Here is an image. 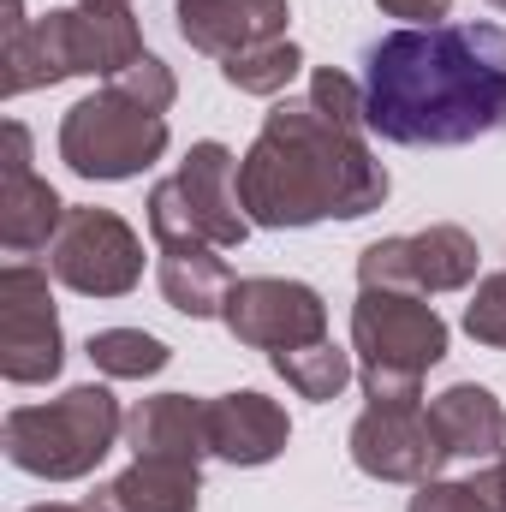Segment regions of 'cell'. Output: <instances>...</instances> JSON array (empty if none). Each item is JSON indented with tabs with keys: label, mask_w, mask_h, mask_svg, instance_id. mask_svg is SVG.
I'll return each mask as SVG.
<instances>
[{
	"label": "cell",
	"mask_w": 506,
	"mask_h": 512,
	"mask_svg": "<svg viewBox=\"0 0 506 512\" xmlns=\"http://www.w3.org/2000/svg\"><path fill=\"white\" fill-rule=\"evenodd\" d=\"M364 120L405 149H459L506 131L501 24H399L364 48Z\"/></svg>",
	"instance_id": "6da1fadb"
},
{
	"label": "cell",
	"mask_w": 506,
	"mask_h": 512,
	"mask_svg": "<svg viewBox=\"0 0 506 512\" xmlns=\"http://www.w3.org/2000/svg\"><path fill=\"white\" fill-rule=\"evenodd\" d=\"M393 179L364 126L322 114L310 96H286L262 114L256 143L239 155V197L251 227L298 233L322 221H364L387 203Z\"/></svg>",
	"instance_id": "7a4b0ae2"
},
{
	"label": "cell",
	"mask_w": 506,
	"mask_h": 512,
	"mask_svg": "<svg viewBox=\"0 0 506 512\" xmlns=\"http://www.w3.org/2000/svg\"><path fill=\"white\" fill-rule=\"evenodd\" d=\"M352 352L370 405H423V376L447 358V322L423 292L358 286Z\"/></svg>",
	"instance_id": "3957f363"
},
{
	"label": "cell",
	"mask_w": 506,
	"mask_h": 512,
	"mask_svg": "<svg viewBox=\"0 0 506 512\" xmlns=\"http://www.w3.org/2000/svg\"><path fill=\"white\" fill-rule=\"evenodd\" d=\"M126 435V411L102 382L66 387L48 405H12L0 423V447L24 477L78 483L90 477Z\"/></svg>",
	"instance_id": "277c9868"
},
{
	"label": "cell",
	"mask_w": 506,
	"mask_h": 512,
	"mask_svg": "<svg viewBox=\"0 0 506 512\" xmlns=\"http://www.w3.org/2000/svg\"><path fill=\"white\" fill-rule=\"evenodd\" d=\"M167 143H173L167 114L137 108L114 84H102L96 96L72 102L66 120H60V161L78 179H96V185H120V179L149 173L167 155Z\"/></svg>",
	"instance_id": "5b68a950"
},
{
	"label": "cell",
	"mask_w": 506,
	"mask_h": 512,
	"mask_svg": "<svg viewBox=\"0 0 506 512\" xmlns=\"http://www.w3.org/2000/svg\"><path fill=\"white\" fill-rule=\"evenodd\" d=\"M48 274L78 298H126L143 280V239L126 215L78 203L48 245Z\"/></svg>",
	"instance_id": "8992f818"
},
{
	"label": "cell",
	"mask_w": 506,
	"mask_h": 512,
	"mask_svg": "<svg viewBox=\"0 0 506 512\" xmlns=\"http://www.w3.org/2000/svg\"><path fill=\"white\" fill-rule=\"evenodd\" d=\"M48 268L36 262H6L0 268V376L12 387H42L66 364V334L60 310L48 292Z\"/></svg>",
	"instance_id": "52a82bcc"
},
{
	"label": "cell",
	"mask_w": 506,
	"mask_h": 512,
	"mask_svg": "<svg viewBox=\"0 0 506 512\" xmlns=\"http://www.w3.org/2000/svg\"><path fill=\"white\" fill-rule=\"evenodd\" d=\"M477 239L453 221H435L423 233H405V239H376L358 256V286H393V292H465L477 280Z\"/></svg>",
	"instance_id": "ba28073f"
},
{
	"label": "cell",
	"mask_w": 506,
	"mask_h": 512,
	"mask_svg": "<svg viewBox=\"0 0 506 512\" xmlns=\"http://www.w3.org/2000/svg\"><path fill=\"white\" fill-rule=\"evenodd\" d=\"M221 322L251 352H286V346L328 340V304H322V292L304 286V280H280V274L233 280V292L221 304Z\"/></svg>",
	"instance_id": "9c48e42d"
},
{
	"label": "cell",
	"mask_w": 506,
	"mask_h": 512,
	"mask_svg": "<svg viewBox=\"0 0 506 512\" xmlns=\"http://www.w3.org/2000/svg\"><path fill=\"white\" fill-rule=\"evenodd\" d=\"M346 447H352V465L376 483H429L447 465L429 405H364Z\"/></svg>",
	"instance_id": "30bf717a"
},
{
	"label": "cell",
	"mask_w": 506,
	"mask_h": 512,
	"mask_svg": "<svg viewBox=\"0 0 506 512\" xmlns=\"http://www.w3.org/2000/svg\"><path fill=\"white\" fill-rule=\"evenodd\" d=\"M173 179H179V191L191 203V221H197L203 245L239 251L251 239V215H245V197H239V155L227 143H215V137L191 143Z\"/></svg>",
	"instance_id": "8fae6325"
},
{
	"label": "cell",
	"mask_w": 506,
	"mask_h": 512,
	"mask_svg": "<svg viewBox=\"0 0 506 512\" xmlns=\"http://www.w3.org/2000/svg\"><path fill=\"white\" fill-rule=\"evenodd\" d=\"M203 429H209V459L239 465V471L274 465V459L286 453V441H292L286 411H280L268 393H256V387L203 399Z\"/></svg>",
	"instance_id": "7c38bea8"
},
{
	"label": "cell",
	"mask_w": 506,
	"mask_h": 512,
	"mask_svg": "<svg viewBox=\"0 0 506 512\" xmlns=\"http://www.w3.org/2000/svg\"><path fill=\"white\" fill-rule=\"evenodd\" d=\"M173 18H179V36H185L197 54L233 60V54L256 48V42L286 36L292 6H286V0H179Z\"/></svg>",
	"instance_id": "4fadbf2b"
},
{
	"label": "cell",
	"mask_w": 506,
	"mask_h": 512,
	"mask_svg": "<svg viewBox=\"0 0 506 512\" xmlns=\"http://www.w3.org/2000/svg\"><path fill=\"white\" fill-rule=\"evenodd\" d=\"M126 447L131 459H173V465H203L209 459V429H203V399L191 393H155L126 411Z\"/></svg>",
	"instance_id": "5bb4252c"
},
{
	"label": "cell",
	"mask_w": 506,
	"mask_h": 512,
	"mask_svg": "<svg viewBox=\"0 0 506 512\" xmlns=\"http://www.w3.org/2000/svg\"><path fill=\"white\" fill-rule=\"evenodd\" d=\"M78 78V42H72V6H54L18 30H6V96H30L48 84Z\"/></svg>",
	"instance_id": "9a60e30c"
},
{
	"label": "cell",
	"mask_w": 506,
	"mask_h": 512,
	"mask_svg": "<svg viewBox=\"0 0 506 512\" xmlns=\"http://www.w3.org/2000/svg\"><path fill=\"white\" fill-rule=\"evenodd\" d=\"M84 501H90V512H197V501H203V465L131 459L114 483H102Z\"/></svg>",
	"instance_id": "2e32d148"
},
{
	"label": "cell",
	"mask_w": 506,
	"mask_h": 512,
	"mask_svg": "<svg viewBox=\"0 0 506 512\" xmlns=\"http://www.w3.org/2000/svg\"><path fill=\"white\" fill-rule=\"evenodd\" d=\"M429 423H435L447 459L483 465V459H495L506 447V405L477 382H453L447 393H435L429 399Z\"/></svg>",
	"instance_id": "e0dca14e"
},
{
	"label": "cell",
	"mask_w": 506,
	"mask_h": 512,
	"mask_svg": "<svg viewBox=\"0 0 506 512\" xmlns=\"http://www.w3.org/2000/svg\"><path fill=\"white\" fill-rule=\"evenodd\" d=\"M155 280H161V298L191 316V322H209L221 316L227 292H233V268L215 245H155Z\"/></svg>",
	"instance_id": "ac0fdd59"
},
{
	"label": "cell",
	"mask_w": 506,
	"mask_h": 512,
	"mask_svg": "<svg viewBox=\"0 0 506 512\" xmlns=\"http://www.w3.org/2000/svg\"><path fill=\"white\" fill-rule=\"evenodd\" d=\"M66 209L72 203H60V191L48 179H36V167L30 173H6L0 179V245L12 256L48 251L60 221H66Z\"/></svg>",
	"instance_id": "d6986e66"
},
{
	"label": "cell",
	"mask_w": 506,
	"mask_h": 512,
	"mask_svg": "<svg viewBox=\"0 0 506 512\" xmlns=\"http://www.w3.org/2000/svg\"><path fill=\"white\" fill-rule=\"evenodd\" d=\"M72 42H78V78H120L131 60H143V30L131 6H72Z\"/></svg>",
	"instance_id": "ffe728a7"
},
{
	"label": "cell",
	"mask_w": 506,
	"mask_h": 512,
	"mask_svg": "<svg viewBox=\"0 0 506 512\" xmlns=\"http://www.w3.org/2000/svg\"><path fill=\"white\" fill-rule=\"evenodd\" d=\"M268 364H274V376L292 387L298 399H316V405L340 399L346 382L358 376V370H352V352H346V346H334V340H310V346L268 352Z\"/></svg>",
	"instance_id": "44dd1931"
},
{
	"label": "cell",
	"mask_w": 506,
	"mask_h": 512,
	"mask_svg": "<svg viewBox=\"0 0 506 512\" xmlns=\"http://www.w3.org/2000/svg\"><path fill=\"white\" fill-rule=\"evenodd\" d=\"M298 72H304V48H298L292 36L256 42L245 54L221 60V78H227V90H239V96H280Z\"/></svg>",
	"instance_id": "7402d4cb"
},
{
	"label": "cell",
	"mask_w": 506,
	"mask_h": 512,
	"mask_svg": "<svg viewBox=\"0 0 506 512\" xmlns=\"http://www.w3.org/2000/svg\"><path fill=\"white\" fill-rule=\"evenodd\" d=\"M84 352H90V364H96L102 376H114V382H143V376H161V370L173 364V352H167L155 334H143V328H96V334L84 340Z\"/></svg>",
	"instance_id": "603a6c76"
},
{
	"label": "cell",
	"mask_w": 506,
	"mask_h": 512,
	"mask_svg": "<svg viewBox=\"0 0 506 512\" xmlns=\"http://www.w3.org/2000/svg\"><path fill=\"white\" fill-rule=\"evenodd\" d=\"M405 512H506V507L495 495V483H489V471H477V477H459V483H441V477L417 483Z\"/></svg>",
	"instance_id": "cb8c5ba5"
},
{
	"label": "cell",
	"mask_w": 506,
	"mask_h": 512,
	"mask_svg": "<svg viewBox=\"0 0 506 512\" xmlns=\"http://www.w3.org/2000/svg\"><path fill=\"white\" fill-rule=\"evenodd\" d=\"M120 96H131L137 108H149V114H167L173 102H179V78H173V66L167 60H155V54H143V60H131L120 78H108Z\"/></svg>",
	"instance_id": "d4e9b609"
},
{
	"label": "cell",
	"mask_w": 506,
	"mask_h": 512,
	"mask_svg": "<svg viewBox=\"0 0 506 512\" xmlns=\"http://www.w3.org/2000/svg\"><path fill=\"white\" fill-rule=\"evenodd\" d=\"M465 334H471L477 346L506 352V268L477 280V292H471V304H465Z\"/></svg>",
	"instance_id": "484cf974"
},
{
	"label": "cell",
	"mask_w": 506,
	"mask_h": 512,
	"mask_svg": "<svg viewBox=\"0 0 506 512\" xmlns=\"http://www.w3.org/2000/svg\"><path fill=\"white\" fill-rule=\"evenodd\" d=\"M304 96H310L322 114H334V120H346V126L370 131V120H364V84H358V78H346V72H334V66H316Z\"/></svg>",
	"instance_id": "4316f807"
},
{
	"label": "cell",
	"mask_w": 506,
	"mask_h": 512,
	"mask_svg": "<svg viewBox=\"0 0 506 512\" xmlns=\"http://www.w3.org/2000/svg\"><path fill=\"white\" fill-rule=\"evenodd\" d=\"M376 6L399 24H447V12H453V0H376Z\"/></svg>",
	"instance_id": "83f0119b"
},
{
	"label": "cell",
	"mask_w": 506,
	"mask_h": 512,
	"mask_svg": "<svg viewBox=\"0 0 506 512\" xmlns=\"http://www.w3.org/2000/svg\"><path fill=\"white\" fill-rule=\"evenodd\" d=\"M489 483H495V495H501V507H506V447L495 453V465H489Z\"/></svg>",
	"instance_id": "f1b7e54d"
},
{
	"label": "cell",
	"mask_w": 506,
	"mask_h": 512,
	"mask_svg": "<svg viewBox=\"0 0 506 512\" xmlns=\"http://www.w3.org/2000/svg\"><path fill=\"white\" fill-rule=\"evenodd\" d=\"M30 512H90V501H42V507H30Z\"/></svg>",
	"instance_id": "f546056e"
},
{
	"label": "cell",
	"mask_w": 506,
	"mask_h": 512,
	"mask_svg": "<svg viewBox=\"0 0 506 512\" xmlns=\"http://www.w3.org/2000/svg\"><path fill=\"white\" fill-rule=\"evenodd\" d=\"M78 6H108V12H120V6H131V0H78Z\"/></svg>",
	"instance_id": "4dcf8cb0"
},
{
	"label": "cell",
	"mask_w": 506,
	"mask_h": 512,
	"mask_svg": "<svg viewBox=\"0 0 506 512\" xmlns=\"http://www.w3.org/2000/svg\"><path fill=\"white\" fill-rule=\"evenodd\" d=\"M489 6H495V12H506V0H489Z\"/></svg>",
	"instance_id": "1f68e13d"
}]
</instances>
